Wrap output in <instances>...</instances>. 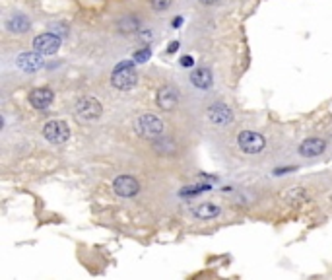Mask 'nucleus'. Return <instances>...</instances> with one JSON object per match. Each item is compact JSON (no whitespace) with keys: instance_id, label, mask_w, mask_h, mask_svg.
<instances>
[{"instance_id":"1a4fd4ad","label":"nucleus","mask_w":332,"mask_h":280,"mask_svg":"<svg viewBox=\"0 0 332 280\" xmlns=\"http://www.w3.org/2000/svg\"><path fill=\"white\" fill-rule=\"evenodd\" d=\"M53 99H55V93L51 92L49 88H35L33 92L29 93L31 105H33L35 109H39V111H45V109L53 103Z\"/></svg>"},{"instance_id":"2eb2a0df","label":"nucleus","mask_w":332,"mask_h":280,"mask_svg":"<svg viewBox=\"0 0 332 280\" xmlns=\"http://www.w3.org/2000/svg\"><path fill=\"white\" fill-rule=\"evenodd\" d=\"M195 212V216L197 218H202V220H210V218H216V216H220L221 209L218 205H212V203H202L199 205L197 209L193 210Z\"/></svg>"},{"instance_id":"20e7f679","label":"nucleus","mask_w":332,"mask_h":280,"mask_svg":"<svg viewBox=\"0 0 332 280\" xmlns=\"http://www.w3.org/2000/svg\"><path fill=\"white\" fill-rule=\"evenodd\" d=\"M237 142H239V148L243 150L245 154H259L266 146L265 137L259 135V133H255V131H243V133H239Z\"/></svg>"},{"instance_id":"39448f33","label":"nucleus","mask_w":332,"mask_h":280,"mask_svg":"<svg viewBox=\"0 0 332 280\" xmlns=\"http://www.w3.org/2000/svg\"><path fill=\"white\" fill-rule=\"evenodd\" d=\"M101 115V103L95 97H82L76 103V117H80L82 121H93Z\"/></svg>"},{"instance_id":"7ed1b4c3","label":"nucleus","mask_w":332,"mask_h":280,"mask_svg":"<svg viewBox=\"0 0 332 280\" xmlns=\"http://www.w3.org/2000/svg\"><path fill=\"white\" fill-rule=\"evenodd\" d=\"M43 137L51 144H65L70 139V129L65 121H49L43 127Z\"/></svg>"},{"instance_id":"f8f14e48","label":"nucleus","mask_w":332,"mask_h":280,"mask_svg":"<svg viewBox=\"0 0 332 280\" xmlns=\"http://www.w3.org/2000/svg\"><path fill=\"white\" fill-rule=\"evenodd\" d=\"M18 67L25 72H35V70H39L43 67V61H41V57L39 55H35V53H23L18 57Z\"/></svg>"},{"instance_id":"9d476101","label":"nucleus","mask_w":332,"mask_h":280,"mask_svg":"<svg viewBox=\"0 0 332 280\" xmlns=\"http://www.w3.org/2000/svg\"><path fill=\"white\" fill-rule=\"evenodd\" d=\"M208 117L214 125H229L233 121V113L225 103H214L208 109Z\"/></svg>"},{"instance_id":"6e6552de","label":"nucleus","mask_w":332,"mask_h":280,"mask_svg":"<svg viewBox=\"0 0 332 280\" xmlns=\"http://www.w3.org/2000/svg\"><path fill=\"white\" fill-rule=\"evenodd\" d=\"M179 101V93L173 86H161L157 92V107L163 111H171Z\"/></svg>"},{"instance_id":"0eeeda50","label":"nucleus","mask_w":332,"mask_h":280,"mask_svg":"<svg viewBox=\"0 0 332 280\" xmlns=\"http://www.w3.org/2000/svg\"><path fill=\"white\" fill-rule=\"evenodd\" d=\"M61 47V39L53 33H41L33 39V49L43 53V55H55Z\"/></svg>"},{"instance_id":"a211bd4d","label":"nucleus","mask_w":332,"mask_h":280,"mask_svg":"<svg viewBox=\"0 0 332 280\" xmlns=\"http://www.w3.org/2000/svg\"><path fill=\"white\" fill-rule=\"evenodd\" d=\"M171 2L173 0H152V8L157 10V12H161V10H167L171 6Z\"/></svg>"},{"instance_id":"4be33fe9","label":"nucleus","mask_w":332,"mask_h":280,"mask_svg":"<svg viewBox=\"0 0 332 280\" xmlns=\"http://www.w3.org/2000/svg\"><path fill=\"white\" fill-rule=\"evenodd\" d=\"M218 0H200V4H206V6H210V4H216Z\"/></svg>"},{"instance_id":"f257e3e1","label":"nucleus","mask_w":332,"mask_h":280,"mask_svg":"<svg viewBox=\"0 0 332 280\" xmlns=\"http://www.w3.org/2000/svg\"><path fill=\"white\" fill-rule=\"evenodd\" d=\"M138 80V74L134 70V63L133 61H123L119 63L115 69H113V74H111V84L117 88V90H131Z\"/></svg>"},{"instance_id":"423d86ee","label":"nucleus","mask_w":332,"mask_h":280,"mask_svg":"<svg viewBox=\"0 0 332 280\" xmlns=\"http://www.w3.org/2000/svg\"><path fill=\"white\" fill-rule=\"evenodd\" d=\"M113 191L119 197H134L140 191V183L134 177H131V175H119L113 181Z\"/></svg>"},{"instance_id":"dca6fc26","label":"nucleus","mask_w":332,"mask_h":280,"mask_svg":"<svg viewBox=\"0 0 332 280\" xmlns=\"http://www.w3.org/2000/svg\"><path fill=\"white\" fill-rule=\"evenodd\" d=\"M140 27V22L134 18V16H125L121 22H119V29L123 33H133V31H138Z\"/></svg>"},{"instance_id":"f3484780","label":"nucleus","mask_w":332,"mask_h":280,"mask_svg":"<svg viewBox=\"0 0 332 280\" xmlns=\"http://www.w3.org/2000/svg\"><path fill=\"white\" fill-rule=\"evenodd\" d=\"M150 55H152V51L148 49V47H144V49H140V51H136L134 53V63H146L148 59H150Z\"/></svg>"},{"instance_id":"6ab92c4d","label":"nucleus","mask_w":332,"mask_h":280,"mask_svg":"<svg viewBox=\"0 0 332 280\" xmlns=\"http://www.w3.org/2000/svg\"><path fill=\"white\" fill-rule=\"evenodd\" d=\"M210 187L208 185H193V187H187V189H183V195H197L200 191H208Z\"/></svg>"},{"instance_id":"f03ea898","label":"nucleus","mask_w":332,"mask_h":280,"mask_svg":"<svg viewBox=\"0 0 332 280\" xmlns=\"http://www.w3.org/2000/svg\"><path fill=\"white\" fill-rule=\"evenodd\" d=\"M136 133L144 139H155L163 133V123L159 117L146 113V115L138 117L136 119Z\"/></svg>"},{"instance_id":"412c9836","label":"nucleus","mask_w":332,"mask_h":280,"mask_svg":"<svg viewBox=\"0 0 332 280\" xmlns=\"http://www.w3.org/2000/svg\"><path fill=\"white\" fill-rule=\"evenodd\" d=\"M177 49H179V41H173V43L169 45V49H167V51H169V53H175Z\"/></svg>"},{"instance_id":"4468645a","label":"nucleus","mask_w":332,"mask_h":280,"mask_svg":"<svg viewBox=\"0 0 332 280\" xmlns=\"http://www.w3.org/2000/svg\"><path fill=\"white\" fill-rule=\"evenodd\" d=\"M29 20H27V16H23V14H14V16H10L8 18V22H6V27L10 29V31H14V33H25L27 29H29Z\"/></svg>"},{"instance_id":"aec40b11","label":"nucleus","mask_w":332,"mask_h":280,"mask_svg":"<svg viewBox=\"0 0 332 280\" xmlns=\"http://www.w3.org/2000/svg\"><path fill=\"white\" fill-rule=\"evenodd\" d=\"M181 65H183V67H193V57H183V59H181Z\"/></svg>"},{"instance_id":"9b49d317","label":"nucleus","mask_w":332,"mask_h":280,"mask_svg":"<svg viewBox=\"0 0 332 280\" xmlns=\"http://www.w3.org/2000/svg\"><path fill=\"white\" fill-rule=\"evenodd\" d=\"M325 148H327V144H325V140L323 139H307L301 142V146H299V154L305 156V158H311V156H319V154H323Z\"/></svg>"},{"instance_id":"ddd939ff","label":"nucleus","mask_w":332,"mask_h":280,"mask_svg":"<svg viewBox=\"0 0 332 280\" xmlns=\"http://www.w3.org/2000/svg\"><path fill=\"white\" fill-rule=\"evenodd\" d=\"M191 82L197 86V88H200V90H206V88H210L212 86V72L208 69H204V67H200V69H197L193 74H191Z\"/></svg>"}]
</instances>
